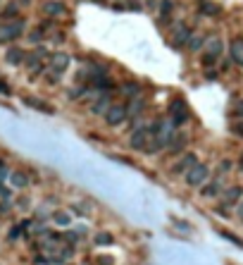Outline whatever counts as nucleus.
I'll use <instances>...</instances> for the list:
<instances>
[{
  "label": "nucleus",
  "instance_id": "f257e3e1",
  "mask_svg": "<svg viewBox=\"0 0 243 265\" xmlns=\"http://www.w3.org/2000/svg\"><path fill=\"white\" fill-rule=\"evenodd\" d=\"M24 29H27V19H12V22H5V24H0V43H10V41H17L22 34H24Z\"/></svg>",
  "mask_w": 243,
  "mask_h": 265
},
{
  "label": "nucleus",
  "instance_id": "f03ea898",
  "mask_svg": "<svg viewBox=\"0 0 243 265\" xmlns=\"http://www.w3.org/2000/svg\"><path fill=\"white\" fill-rule=\"evenodd\" d=\"M170 122L174 124V127H181V124H186L191 117L189 112V105H186V101L184 98H172L170 101Z\"/></svg>",
  "mask_w": 243,
  "mask_h": 265
},
{
  "label": "nucleus",
  "instance_id": "7ed1b4c3",
  "mask_svg": "<svg viewBox=\"0 0 243 265\" xmlns=\"http://www.w3.org/2000/svg\"><path fill=\"white\" fill-rule=\"evenodd\" d=\"M207 177H210V167L203 163H196L189 172H186V184H189V186H203V184L207 182Z\"/></svg>",
  "mask_w": 243,
  "mask_h": 265
},
{
  "label": "nucleus",
  "instance_id": "20e7f679",
  "mask_svg": "<svg viewBox=\"0 0 243 265\" xmlns=\"http://www.w3.org/2000/svg\"><path fill=\"white\" fill-rule=\"evenodd\" d=\"M243 198V186L241 184H231V186H226L224 191H222V206L226 208H231V206H238Z\"/></svg>",
  "mask_w": 243,
  "mask_h": 265
},
{
  "label": "nucleus",
  "instance_id": "39448f33",
  "mask_svg": "<svg viewBox=\"0 0 243 265\" xmlns=\"http://www.w3.org/2000/svg\"><path fill=\"white\" fill-rule=\"evenodd\" d=\"M103 117H105V122H108L110 127H119V124L126 119V108L122 105V103H112Z\"/></svg>",
  "mask_w": 243,
  "mask_h": 265
},
{
  "label": "nucleus",
  "instance_id": "423d86ee",
  "mask_svg": "<svg viewBox=\"0 0 243 265\" xmlns=\"http://www.w3.org/2000/svg\"><path fill=\"white\" fill-rule=\"evenodd\" d=\"M191 38V29L184 24V22H179V24H174V29H172V46L174 48H184L186 43H189Z\"/></svg>",
  "mask_w": 243,
  "mask_h": 265
},
{
  "label": "nucleus",
  "instance_id": "0eeeda50",
  "mask_svg": "<svg viewBox=\"0 0 243 265\" xmlns=\"http://www.w3.org/2000/svg\"><path fill=\"white\" fill-rule=\"evenodd\" d=\"M196 163H198V156H196V153H184L177 163L172 165V174H186Z\"/></svg>",
  "mask_w": 243,
  "mask_h": 265
},
{
  "label": "nucleus",
  "instance_id": "6e6552de",
  "mask_svg": "<svg viewBox=\"0 0 243 265\" xmlns=\"http://www.w3.org/2000/svg\"><path fill=\"white\" fill-rule=\"evenodd\" d=\"M145 144H148V131L145 127H136L131 131V137H129V148L131 151H143Z\"/></svg>",
  "mask_w": 243,
  "mask_h": 265
},
{
  "label": "nucleus",
  "instance_id": "1a4fd4ad",
  "mask_svg": "<svg viewBox=\"0 0 243 265\" xmlns=\"http://www.w3.org/2000/svg\"><path fill=\"white\" fill-rule=\"evenodd\" d=\"M186 146H189V134H186V131H177V134H174V139L170 141L167 151H170L172 156H179V153H184V151H186Z\"/></svg>",
  "mask_w": 243,
  "mask_h": 265
},
{
  "label": "nucleus",
  "instance_id": "9d476101",
  "mask_svg": "<svg viewBox=\"0 0 243 265\" xmlns=\"http://www.w3.org/2000/svg\"><path fill=\"white\" fill-rule=\"evenodd\" d=\"M222 191H224V189H222V177H215L212 182H205L200 186V196H203V198H215V196H219Z\"/></svg>",
  "mask_w": 243,
  "mask_h": 265
},
{
  "label": "nucleus",
  "instance_id": "9b49d317",
  "mask_svg": "<svg viewBox=\"0 0 243 265\" xmlns=\"http://www.w3.org/2000/svg\"><path fill=\"white\" fill-rule=\"evenodd\" d=\"M229 57H231V62L243 67V36L231 38V43H229Z\"/></svg>",
  "mask_w": 243,
  "mask_h": 265
},
{
  "label": "nucleus",
  "instance_id": "f8f14e48",
  "mask_svg": "<svg viewBox=\"0 0 243 265\" xmlns=\"http://www.w3.org/2000/svg\"><path fill=\"white\" fill-rule=\"evenodd\" d=\"M110 105H112V96H110V93H100L98 98L91 103V112H93V115H105Z\"/></svg>",
  "mask_w": 243,
  "mask_h": 265
},
{
  "label": "nucleus",
  "instance_id": "ddd939ff",
  "mask_svg": "<svg viewBox=\"0 0 243 265\" xmlns=\"http://www.w3.org/2000/svg\"><path fill=\"white\" fill-rule=\"evenodd\" d=\"M24 57H27V50L19 46H10L8 53H5V62L12 64V67H17V64H24Z\"/></svg>",
  "mask_w": 243,
  "mask_h": 265
},
{
  "label": "nucleus",
  "instance_id": "4468645a",
  "mask_svg": "<svg viewBox=\"0 0 243 265\" xmlns=\"http://www.w3.org/2000/svg\"><path fill=\"white\" fill-rule=\"evenodd\" d=\"M126 108V117H141L143 115V108H145V98L143 96H138V98H131V101L124 105Z\"/></svg>",
  "mask_w": 243,
  "mask_h": 265
},
{
  "label": "nucleus",
  "instance_id": "2eb2a0df",
  "mask_svg": "<svg viewBox=\"0 0 243 265\" xmlns=\"http://www.w3.org/2000/svg\"><path fill=\"white\" fill-rule=\"evenodd\" d=\"M22 101H24V105H27V108L41 110V112H45V115H53V112H55V108H53V105H50V103L41 101V98H34V96H24Z\"/></svg>",
  "mask_w": 243,
  "mask_h": 265
},
{
  "label": "nucleus",
  "instance_id": "dca6fc26",
  "mask_svg": "<svg viewBox=\"0 0 243 265\" xmlns=\"http://www.w3.org/2000/svg\"><path fill=\"white\" fill-rule=\"evenodd\" d=\"M50 67H53L55 72H67V67H69V55L62 53V50H57V53L50 55Z\"/></svg>",
  "mask_w": 243,
  "mask_h": 265
},
{
  "label": "nucleus",
  "instance_id": "f3484780",
  "mask_svg": "<svg viewBox=\"0 0 243 265\" xmlns=\"http://www.w3.org/2000/svg\"><path fill=\"white\" fill-rule=\"evenodd\" d=\"M119 93L124 96V98H138L141 96V84L138 82H122L119 84Z\"/></svg>",
  "mask_w": 243,
  "mask_h": 265
},
{
  "label": "nucleus",
  "instance_id": "a211bd4d",
  "mask_svg": "<svg viewBox=\"0 0 243 265\" xmlns=\"http://www.w3.org/2000/svg\"><path fill=\"white\" fill-rule=\"evenodd\" d=\"M205 53H212L215 57H222V53H224V43H222L217 36H207L205 38Z\"/></svg>",
  "mask_w": 243,
  "mask_h": 265
},
{
  "label": "nucleus",
  "instance_id": "6ab92c4d",
  "mask_svg": "<svg viewBox=\"0 0 243 265\" xmlns=\"http://www.w3.org/2000/svg\"><path fill=\"white\" fill-rule=\"evenodd\" d=\"M64 12H67V8H64L60 0H50V3L43 5V15H48V17H60Z\"/></svg>",
  "mask_w": 243,
  "mask_h": 265
},
{
  "label": "nucleus",
  "instance_id": "aec40b11",
  "mask_svg": "<svg viewBox=\"0 0 243 265\" xmlns=\"http://www.w3.org/2000/svg\"><path fill=\"white\" fill-rule=\"evenodd\" d=\"M172 10H174V3H172V0H160V10H157L160 24H167L172 19Z\"/></svg>",
  "mask_w": 243,
  "mask_h": 265
},
{
  "label": "nucleus",
  "instance_id": "412c9836",
  "mask_svg": "<svg viewBox=\"0 0 243 265\" xmlns=\"http://www.w3.org/2000/svg\"><path fill=\"white\" fill-rule=\"evenodd\" d=\"M10 184L15 186V189H27L29 186V177L22 170H17V172H10Z\"/></svg>",
  "mask_w": 243,
  "mask_h": 265
},
{
  "label": "nucleus",
  "instance_id": "4be33fe9",
  "mask_svg": "<svg viewBox=\"0 0 243 265\" xmlns=\"http://www.w3.org/2000/svg\"><path fill=\"white\" fill-rule=\"evenodd\" d=\"M17 15H19V5H17V3H8L5 8L0 10V19H5V22L17 19Z\"/></svg>",
  "mask_w": 243,
  "mask_h": 265
},
{
  "label": "nucleus",
  "instance_id": "5701e85b",
  "mask_svg": "<svg viewBox=\"0 0 243 265\" xmlns=\"http://www.w3.org/2000/svg\"><path fill=\"white\" fill-rule=\"evenodd\" d=\"M205 34H191V38H189V43H186V46H189V50L191 53H198L200 48L205 46Z\"/></svg>",
  "mask_w": 243,
  "mask_h": 265
},
{
  "label": "nucleus",
  "instance_id": "b1692460",
  "mask_svg": "<svg viewBox=\"0 0 243 265\" xmlns=\"http://www.w3.org/2000/svg\"><path fill=\"white\" fill-rule=\"evenodd\" d=\"M219 12H222V8H219L217 3L205 0V3L200 5V15H205V17H219Z\"/></svg>",
  "mask_w": 243,
  "mask_h": 265
},
{
  "label": "nucleus",
  "instance_id": "393cba45",
  "mask_svg": "<svg viewBox=\"0 0 243 265\" xmlns=\"http://www.w3.org/2000/svg\"><path fill=\"white\" fill-rule=\"evenodd\" d=\"M29 227V222H19V225H15V227L10 229V234H8V239L10 241H17L19 237H22V232Z\"/></svg>",
  "mask_w": 243,
  "mask_h": 265
},
{
  "label": "nucleus",
  "instance_id": "a878e982",
  "mask_svg": "<svg viewBox=\"0 0 243 265\" xmlns=\"http://www.w3.org/2000/svg\"><path fill=\"white\" fill-rule=\"evenodd\" d=\"M91 86L103 91V89H112V82H110L108 77H98V79H91Z\"/></svg>",
  "mask_w": 243,
  "mask_h": 265
},
{
  "label": "nucleus",
  "instance_id": "bb28decb",
  "mask_svg": "<svg viewBox=\"0 0 243 265\" xmlns=\"http://www.w3.org/2000/svg\"><path fill=\"white\" fill-rule=\"evenodd\" d=\"M86 91H89L86 86H72V89L67 91V98H69V101H79V98H84Z\"/></svg>",
  "mask_w": 243,
  "mask_h": 265
},
{
  "label": "nucleus",
  "instance_id": "cd10ccee",
  "mask_svg": "<svg viewBox=\"0 0 243 265\" xmlns=\"http://www.w3.org/2000/svg\"><path fill=\"white\" fill-rule=\"evenodd\" d=\"M98 246H110L112 241H115V237L110 234V232H100V234H96V239H93Z\"/></svg>",
  "mask_w": 243,
  "mask_h": 265
},
{
  "label": "nucleus",
  "instance_id": "c85d7f7f",
  "mask_svg": "<svg viewBox=\"0 0 243 265\" xmlns=\"http://www.w3.org/2000/svg\"><path fill=\"white\" fill-rule=\"evenodd\" d=\"M27 38H29V43H34V46H38V43H43V31L41 29H34V31H29L27 34Z\"/></svg>",
  "mask_w": 243,
  "mask_h": 265
},
{
  "label": "nucleus",
  "instance_id": "c756f323",
  "mask_svg": "<svg viewBox=\"0 0 243 265\" xmlns=\"http://www.w3.org/2000/svg\"><path fill=\"white\" fill-rule=\"evenodd\" d=\"M231 167H234V163H231L229 158H224V160H219V167H217V172H219V174H229V172H231Z\"/></svg>",
  "mask_w": 243,
  "mask_h": 265
},
{
  "label": "nucleus",
  "instance_id": "7c9ffc66",
  "mask_svg": "<svg viewBox=\"0 0 243 265\" xmlns=\"http://www.w3.org/2000/svg\"><path fill=\"white\" fill-rule=\"evenodd\" d=\"M53 220L57 222V225H62V227H67V225H69V215H67V213H55Z\"/></svg>",
  "mask_w": 243,
  "mask_h": 265
},
{
  "label": "nucleus",
  "instance_id": "2f4dec72",
  "mask_svg": "<svg viewBox=\"0 0 243 265\" xmlns=\"http://www.w3.org/2000/svg\"><path fill=\"white\" fill-rule=\"evenodd\" d=\"M231 134H234V137H238V139H243V119H238V122H234V124H231Z\"/></svg>",
  "mask_w": 243,
  "mask_h": 265
},
{
  "label": "nucleus",
  "instance_id": "473e14b6",
  "mask_svg": "<svg viewBox=\"0 0 243 265\" xmlns=\"http://www.w3.org/2000/svg\"><path fill=\"white\" fill-rule=\"evenodd\" d=\"M234 115L238 119H243V98H236L234 101Z\"/></svg>",
  "mask_w": 243,
  "mask_h": 265
},
{
  "label": "nucleus",
  "instance_id": "72a5a7b5",
  "mask_svg": "<svg viewBox=\"0 0 243 265\" xmlns=\"http://www.w3.org/2000/svg\"><path fill=\"white\" fill-rule=\"evenodd\" d=\"M64 241H67L69 246H74V244L79 241V234H76V232H69V234H64Z\"/></svg>",
  "mask_w": 243,
  "mask_h": 265
},
{
  "label": "nucleus",
  "instance_id": "f704fd0d",
  "mask_svg": "<svg viewBox=\"0 0 243 265\" xmlns=\"http://www.w3.org/2000/svg\"><path fill=\"white\" fill-rule=\"evenodd\" d=\"M222 237H224V239H229V241H234L236 246H243V241H241V239H238V237H234V234H229V232H222Z\"/></svg>",
  "mask_w": 243,
  "mask_h": 265
},
{
  "label": "nucleus",
  "instance_id": "c9c22d12",
  "mask_svg": "<svg viewBox=\"0 0 243 265\" xmlns=\"http://www.w3.org/2000/svg\"><path fill=\"white\" fill-rule=\"evenodd\" d=\"M60 79H62V72H55V70H53V74H48V82H50V84H57Z\"/></svg>",
  "mask_w": 243,
  "mask_h": 265
},
{
  "label": "nucleus",
  "instance_id": "e433bc0d",
  "mask_svg": "<svg viewBox=\"0 0 243 265\" xmlns=\"http://www.w3.org/2000/svg\"><path fill=\"white\" fill-rule=\"evenodd\" d=\"M217 77H219V74H217V70H205V79H207V82H215Z\"/></svg>",
  "mask_w": 243,
  "mask_h": 265
},
{
  "label": "nucleus",
  "instance_id": "4c0bfd02",
  "mask_svg": "<svg viewBox=\"0 0 243 265\" xmlns=\"http://www.w3.org/2000/svg\"><path fill=\"white\" fill-rule=\"evenodd\" d=\"M10 93H12V91H10V86L0 79V96H10Z\"/></svg>",
  "mask_w": 243,
  "mask_h": 265
},
{
  "label": "nucleus",
  "instance_id": "58836bf2",
  "mask_svg": "<svg viewBox=\"0 0 243 265\" xmlns=\"http://www.w3.org/2000/svg\"><path fill=\"white\" fill-rule=\"evenodd\" d=\"M17 208L27 211V208H29V201H27V198H19V201H17Z\"/></svg>",
  "mask_w": 243,
  "mask_h": 265
},
{
  "label": "nucleus",
  "instance_id": "ea45409f",
  "mask_svg": "<svg viewBox=\"0 0 243 265\" xmlns=\"http://www.w3.org/2000/svg\"><path fill=\"white\" fill-rule=\"evenodd\" d=\"M98 265H115L112 258H98Z\"/></svg>",
  "mask_w": 243,
  "mask_h": 265
},
{
  "label": "nucleus",
  "instance_id": "a19ab883",
  "mask_svg": "<svg viewBox=\"0 0 243 265\" xmlns=\"http://www.w3.org/2000/svg\"><path fill=\"white\" fill-rule=\"evenodd\" d=\"M0 196H3V198H8V196H10V191H8V189H3V186H0Z\"/></svg>",
  "mask_w": 243,
  "mask_h": 265
},
{
  "label": "nucleus",
  "instance_id": "79ce46f5",
  "mask_svg": "<svg viewBox=\"0 0 243 265\" xmlns=\"http://www.w3.org/2000/svg\"><path fill=\"white\" fill-rule=\"evenodd\" d=\"M238 170H241V172H243V156L238 158Z\"/></svg>",
  "mask_w": 243,
  "mask_h": 265
},
{
  "label": "nucleus",
  "instance_id": "37998d69",
  "mask_svg": "<svg viewBox=\"0 0 243 265\" xmlns=\"http://www.w3.org/2000/svg\"><path fill=\"white\" fill-rule=\"evenodd\" d=\"M238 215H241V218H243V201L238 203Z\"/></svg>",
  "mask_w": 243,
  "mask_h": 265
},
{
  "label": "nucleus",
  "instance_id": "c03bdc74",
  "mask_svg": "<svg viewBox=\"0 0 243 265\" xmlns=\"http://www.w3.org/2000/svg\"><path fill=\"white\" fill-rule=\"evenodd\" d=\"M93 3H105V0H93Z\"/></svg>",
  "mask_w": 243,
  "mask_h": 265
}]
</instances>
